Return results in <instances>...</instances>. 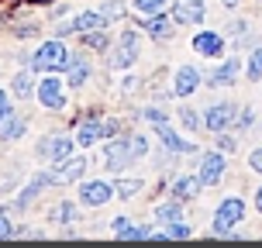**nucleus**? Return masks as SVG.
Listing matches in <instances>:
<instances>
[{"mask_svg":"<svg viewBox=\"0 0 262 248\" xmlns=\"http://www.w3.org/2000/svg\"><path fill=\"white\" fill-rule=\"evenodd\" d=\"M242 217H245V204H242L238 196H228L221 207H217V214H214V231H217V235H228Z\"/></svg>","mask_w":262,"mask_h":248,"instance_id":"f257e3e1","label":"nucleus"},{"mask_svg":"<svg viewBox=\"0 0 262 248\" xmlns=\"http://www.w3.org/2000/svg\"><path fill=\"white\" fill-rule=\"evenodd\" d=\"M31 65H35V69H66V65H69V55H66L62 41H45L38 52H35Z\"/></svg>","mask_w":262,"mask_h":248,"instance_id":"f03ea898","label":"nucleus"},{"mask_svg":"<svg viewBox=\"0 0 262 248\" xmlns=\"http://www.w3.org/2000/svg\"><path fill=\"white\" fill-rule=\"evenodd\" d=\"M86 172V159L76 155V159H66L62 166H59V172H49V183L52 186H66V183H73V179H79Z\"/></svg>","mask_w":262,"mask_h":248,"instance_id":"7ed1b4c3","label":"nucleus"},{"mask_svg":"<svg viewBox=\"0 0 262 248\" xmlns=\"http://www.w3.org/2000/svg\"><path fill=\"white\" fill-rule=\"evenodd\" d=\"M104 159H107V166L111 169H124L131 159V142H124V138H114V142H107V148H104Z\"/></svg>","mask_w":262,"mask_h":248,"instance_id":"20e7f679","label":"nucleus"},{"mask_svg":"<svg viewBox=\"0 0 262 248\" xmlns=\"http://www.w3.org/2000/svg\"><path fill=\"white\" fill-rule=\"evenodd\" d=\"M38 100L45 107H52V110H62V104H66L62 83H59L55 76H45V79H41V86H38Z\"/></svg>","mask_w":262,"mask_h":248,"instance_id":"39448f33","label":"nucleus"},{"mask_svg":"<svg viewBox=\"0 0 262 248\" xmlns=\"http://www.w3.org/2000/svg\"><path fill=\"white\" fill-rule=\"evenodd\" d=\"M172 17L180 25H196V21H204V4L200 0H176L172 4Z\"/></svg>","mask_w":262,"mask_h":248,"instance_id":"423d86ee","label":"nucleus"},{"mask_svg":"<svg viewBox=\"0 0 262 248\" xmlns=\"http://www.w3.org/2000/svg\"><path fill=\"white\" fill-rule=\"evenodd\" d=\"M231 121H235V107H231V104H214V107L207 110L204 124H207L210 131H224Z\"/></svg>","mask_w":262,"mask_h":248,"instance_id":"0eeeda50","label":"nucleus"},{"mask_svg":"<svg viewBox=\"0 0 262 248\" xmlns=\"http://www.w3.org/2000/svg\"><path fill=\"white\" fill-rule=\"evenodd\" d=\"M38 152H41V155H49V159H69V155H73V138H66V134H55L52 142H45Z\"/></svg>","mask_w":262,"mask_h":248,"instance_id":"6e6552de","label":"nucleus"},{"mask_svg":"<svg viewBox=\"0 0 262 248\" xmlns=\"http://www.w3.org/2000/svg\"><path fill=\"white\" fill-rule=\"evenodd\" d=\"M221 176H224V159L221 155H204V162H200V179L207 186H214Z\"/></svg>","mask_w":262,"mask_h":248,"instance_id":"1a4fd4ad","label":"nucleus"},{"mask_svg":"<svg viewBox=\"0 0 262 248\" xmlns=\"http://www.w3.org/2000/svg\"><path fill=\"white\" fill-rule=\"evenodd\" d=\"M193 49L200 55H217L224 49V41H221V35H217V31H200V35L193 38Z\"/></svg>","mask_w":262,"mask_h":248,"instance_id":"9d476101","label":"nucleus"},{"mask_svg":"<svg viewBox=\"0 0 262 248\" xmlns=\"http://www.w3.org/2000/svg\"><path fill=\"white\" fill-rule=\"evenodd\" d=\"M111 193H114V190H111L107 183H86L79 196H83V204H90V207H100V204H107V200H111Z\"/></svg>","mask_w":262,"mask_h":248,"instance_id":"9b49d317","label":"nucleus"},{"mask_svg":"<svg viewBox=\"0 0 262 248\" xmlns=\"http://www.w3.org/2000/svg\"><path fill=\"white\" fill-rule=\"evenodd\" d=\"M100 28H104V14L86 11V14H79V17H73L69 31H83V35H90V31H100Z\"/></svg>","mask_w":262,"mask_h":248,"instance_id":"f8f14e48","label":"nucleus"},{"mask_svg":"<svg viewBox=\"0 0 262 248\" xmlns=\"http://www.w3.org/2000/svg\"><path fill=\"white\" fill-rule=\"evenodd\" d=\"M196 86H200V73H196L193 65H183V69L176 73V93L186 97V93H193Z\"/></svg>","mask_w":262,"mask_h":248,"instance_id":"ddd939ff","label":"nucleus"},{"mask_svg":"<svg viewBox=\"0 0 262 248\" xmlns=\"http://www.w3.org/2000/svg\"><path fill=\"white\" fill-rule=\"evenodd\" d=\"M200 186H204L200 176H183V179H176V186H172V196L176 200H190V196L200 193Z\"/></svg>","mask_w":262,"mask_h":248,"instance_id":"4468645a","label":"nucleus"},{"mask_svg":"<svg viewBox=\"0 0 262 248\" xmlns=\"http://www.w3.org/2000/svg\"><path fill=\"white\" fill-rule=\"evenodd\" d=\"M156 131H159V138H162V145H166L169 152H190V148H193L190 142H180V134H172L166 121H162V124H156Z\"/></svg>","mask_w":262,"mask_h":248,"instance_id":"2eb2a0df","label":"nucleus"},{"mask_svg":"<svg viewBox=\"0 0 262 248\" xmlns=\"http://www.w3.org/2000/svg\"><path fill=\"white\" fill-rule=\"evenodd\" d=\"M66 69H69V86H83V83H86V76H90V65H86V59H73Z\"/></svg>","mask_w":262,"mask_h":248,"instance_id":"dca6fc26","label":"nucleus"},{"mask_svg":"<svg viewBox=\"0 0 262 248\" xmlns=\"http://www.w3.org/2000/svg\"><path fill=\"white\" fill-rule=\"evenodd\" d=\"M238 76V59H231V62H224L214 76H210V86H228L231 79Z\"/></svg>","mask_w":262,"mask_h":248,"instance_id":"f3484780","label":"nucleus"},{"mask_svg":"<svg viewBox=\"0 0 262 248\" xmlns=\"http://www.w3.org/2000/svg\"><path fill=\"white\" fill-rule=\"evenodd\" d=\"M145 28H148V35H152V38H169V35H172V25L162 17V14H152V21H148Z\"/></svg>","mask_w":262,"mask_h":248,"instance_id":"a211bd4d","label":"nucleus"},{"mask_svg":"<svg viewBox=\"0 0 262 248\" xmlns=\"http://www.w3.org/2000/svg\"><path fill=\"white\" fill-rule=\"evenodd\" d=\"M21 134H25V121L17 118V114H14V118L7 121L4 128H0V138H4V142H17Z\"/></svg>","mask_w":262,"mask_h":248,"instance_id":"6ab92c4d","label":"nucleus"},{"mask_svg":"<svg viewBox=\"0 0 262 248\" xmlns=\"http://www.w3.org/2000/svg\"><path fill=\"white\" fill-rule=\"evenodd\" d=\"M131 62H135V45H131V41H121V49L111 55V65L124 69V65H131Z\"/></svg>","mask_w":262,"mask_h":248,"instance_id":"aec40b11","label":"nucleus"},{"mask_svg":"<svg viewBox=\"0 0 262 248\" xmlns=\"http://www.w3.org/2000/svg\"><path fill=\"white\" fill-rule=\"evenodd\" d=\"M100 134H104V131H100V124H97V121H90V124H83V128H79L76 142H79V145H93Z\"/></svg>","mask_w":262,"mask_h":248,"instance_id":"412c9836","label":"nucleus"},{"mask_svg":"<svg viewBox=\"0 0 262 248\" xmlns=\"http://www.w3.org/2000/svg\"><path fill=\"white\" fill-rule=\"evenodd\" d=\"M45 183H49V176H38V179H35V183L28 186L25 193L17 196V207H28V204H31V200H35V196L41 193V186H45Z\"/></svg>","mask_w":262,"mask_h":248,"instance_id":"4be33fe9","label":"nucleus"},{"mask_svg":"<svg viewBox=\"0 0 262 248\" xmlns=\"http://www.w3.org/2000/svg\"><path fill=\"white\" fill-rule=\"evenodd\" d=\"M162 7H166V0H135V11L138 14H162Z\"/></svg>","mask_w":262,"mask_h":248,"instance_id":"5701e85b","label":"nucleus"},{"mask_svg":"<svg viewBox=\"0 0 262 248\" xmlns=\"http://www.w3.org/2000/svg\"><path fill=\"white\" fill-rule=\"evenodd\" d=\"M142 179H121V183L118 186H114V190H118V193L121 196H124V200H128V196H135V193H142Z\"/></svg>","mask_w":262,"mask_h":248,"instance_id":"b1692460","label":"nucleus"},{"mask_svg":"<svg viewBox=\"0 0 262 248\" xmlns=\"http://www.w3.org/2000/svg\"><path fill=\"white\" fill-rule=\"evenodd\" d=\"M14 93H17L21 100L31 97V76H28V73H17V76H14Z\"/></svg>","mask_w":262,"mask_h":248,"instance_id":"393cba45","label":"nucleus"},{"mask_svg":"<svg viewBox=\"0 0 262 248\" xmlns=\"http://www.w3.org/2000/svg\"><path fill=\"white\" fill-rule=\"evenodd\" d=\"M249 76L252 79H262V49H255L249 59Z\"/></svg>","mask_w":262,"mask_h":248,"instance_id":"a878e982","label":"nucleus"},{"mask_svg":"<svg viewBox=\"0 0 262 248\" xmlns=\"http://www.w3.org/2000/svg\"><path fill=\"white\" fill-rule=\"evenodd\" d=\"M176 217H180V207L176 204H166V207L156 210V221H176Z\"/></svg>","mask_w":262,"mask_h":248,"instance_id":"bb28decb","label":"nucleus"},{"mask_svg":"<svg viewBox=\"0 0 262 248\" xmlns=\"http://www.w3.org/2000/svg\"><path fill=\"white\" fill-rule=\"evenodd\" d=\"M52 217H55V224H69L73 217H76V210H73V204H62V207L55 210Z\"/></svg>","mask_w":262,"mask_h":248,"instance_id":"cd10ccee","label":"nucleus"},{"mask_svg":"<svg viewBox=\"0 0 262 248\" xmlns=\"http://www.w3.org/2000/svg\"><path fill=\"white\" fill-rule=\"evenodd\" d=\"M100 14H104V21H118L121 14H124V7H121V4H107Z\"/></svg>","mask_w":262,"mask_h":248,"instance_id":"c85d7f7f","label":"nucleus"},{"mask_svg":"<svg viewBox=\"0 0 262 248\" xmlns=\"http://www.w3.org/2000/svg\"><path fill=\"white\" fill-rule=\"evenodd\" d=\"M169 238H190V228L176 217V221H172V228H169Z\"/></svg>","mask_w":262,"mask_h":248,"instance_id":"c756f323","label":"nucleus"},{"mask_svg":"<svg viewBox=\"0 0 262 248\" xmlns=\"http://www.w3.org/2000/svg\"><path fill=\"white\" fill-rule=\"evenodd\" d=\"M145 152H148V142H145L142 134H135L131 138V155H145Z\"/></svg>","mask_w":262,"mask_h":248,"instance_id":"7c9ffc66","label":"nucleus"},{"mask_svg":"<svg viewBox=\"0 0 262 248\" xmlns=\"http://www.w3.org/2000/svg\"><path fill=\"white\" fill-rule=\"evenodd\" d=\"M180 118H183V124H186V128H200V118H196V110H183V114H180Z\"/></svg>","mask_w":262,"mask_h":248,"instance_id":"2f4dec72","label":"nucleus"},{"mask_svg":"<svg viewBox=\"0 0 262 248\" xmlns=\"http://www.w3.org/2000/svg\"><path fill=\"white\" fill-rule=\"evenodd\" d=\"M249 166H252L255 172H262V148H255V152L249 155Z\"/></svg>","mask_w":262,"mask_h":248,"instance_id":"473e14b6","label":"nucleus"},{"mask_svg":"<svg viewBox=\"0 0 262 248\" xmlns=\"http://www.w3.org/2000/svg\"><path fill=\"white\" fill-rule=\"evenodd\" d=\"M0 238H14V228L7 217H0Z\"/></svg>","mask_w":262,"mask_h":248,"instance_id":"72a5a7b5","label":"nucleus"},{"mask_svg":"<svg viewBox=\"0 0 262 248\" xmlns=\"http://www.w3.org/2000/svg\"><path fill=\"white\" fill-rule=\"evenodd\" d=\"M217 145H221V152H231L235 148V138H217Z\"/></svg>","mask_w":262,"mask_h":248,"instance_id":"f704fd0d","label":"nucleus"},{"mask_svg":"<svg viewBox=\"0 0 262 248\" xmlns=\"http://www.w3.org/2000/svg\"><path fill=\"white\" fill-rule=\"evenodd\" d=\"M255 207L262 210V190H259V193H255Z\"/></svg>","mask_w":262,"mask_h":248,"instance_id":"c9c22d12","label":"nucleus"},{"mask_svg":"<svg viewBox=\"0 0 262 248\" xmlns=\"http://www.w3.org/2000/svg\"><path fill=\"white\" fill-rule=\"evenodd\" d=\"M0 107H7V93L0 90Z\"/></svg>","mask_w":262,"mask_h":248,"instance_id":"e433bc0d","label":"nucleus"},{"mask_svg":"<svg viewBox=\"0 0 262 248\" xmlns=\"http://www.w3.org/2000/svg\"><path fill=\"white\" fill-rule=\"evenodd\" d=\"M235 4H238V0H224V7H235Z\"/></svg>","mask_w":262,"mask_h":248,"instance_id":"4c0bfd02","label":"nucleus"},{"mask_svg":"<svg viewBox=\"0 0 262 248\" xmlns=\"http://www.w3.org/2000/svg\"><path fill=\"white\" fill-rule=\"evenodd\" d=\"M35 4H52V0H35Z\"/></svg>","mask_w":262,"mask_h":248,"instance_id":"58836bf2","label":"nucleus"}]
</instances>
